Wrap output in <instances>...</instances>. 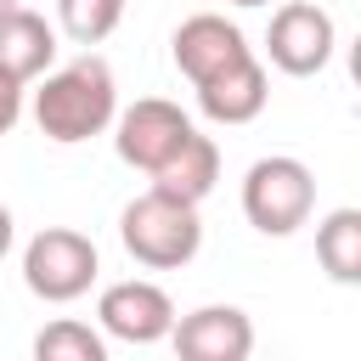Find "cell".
<instances>
[{"instance_id": "d6986e66", "label": "cell", "mask_w": 361, "mask_h": 361, "mask_svg": "<svg viewBox=\"0 0 361 361\" xmlns=\"http://www.w3.org/2000/svg\"><path fill=\"white\" fill-rule=\"evenodd\" d=\"M17 6H23V0H0V17H6V11H17Z\"/></svg>"}, {"instance_id": "ba28073f", "label": "cell", "mask_w": 361, "mask_h": 361, "mask_svg": "<svg viewBox=\"0 0 361 361\" xmlns=\"http://www.w3.org/2000/svg\"><path fill=\"white\" fill-rule=\"evenodd\" d=\"M180 361H248L254 355V322L237 305H197L169 333Z\"/></svg>"}, {"instance_id": "4fadbf2b", "label": "cell", "mask_w": 361, "mask_h": 361, "mask_svg": "<svg viewBox=\"0 0 361 361\" xmlns=\"http://www.w3.org/2000/svg\"><path fill=\"white\" fill-rule=\"evenodd\" d=\"M316 259L338 288H361V209H333L316 226Z\"/></svg>"}, {"instance_id": "9c48e42d", "label": "cell", "mask_w": 361, "mask_h": 361, "mask_svg": "<svg viewBox=\"0 0 361 361\" xmlns=\"http://www.w3.org/2000/svg\"><path fill=\"white\" fill-rule=\"evenodd\" d=\"M169 51H175V68H180L192 85H203V79H214V73L237 68L243 56H254V51H248V39H243V28H237V23H226L220 11H197V17H186V23L175 28Z\"/></svg>"}, {"instance_id": "8992f818", "label": "cell", "mask_w": 361, "mask_h": 361, "mask_svg": "<svg viewBox=\"0 0 361 361\" xmlns=\"http://www.w3.org/2000/svg\"><path fill=\"white\" fill-rule=\"evenodd\" d=\"M192 130H197V124H192L175 102H164V96H141L135 107H124V113L113 118V147H118V158H124L130 169L152 175V169H158Z\"/></svg>"}, {"instance_id": "52a82bcc", "label": "cell", "mask_w": 361, "mask_h": 361, "mask_svg": "<svg viewBox=\"0 0 361 361\" xmlns=\"http://www.w3.org/2000/svg\"><path fill=\"white\" fill-rule=\"evenodd\" d=\"M96 322H102V333L118 338V344H158V338L175 333L180 316H175V299H169L158 282L130 276V282L102 288V299H96Z\"/></svg>"}, {"instance_id": "7c38bea8", "label": "cell", "mask_w": 361, "mask_h": 361, "mask_svg": "<svg viewBox=\"0 0 361 361\" xmlns=\"http://www.w3.org/2000/svg\"><path fill=\"white\" fill-rule=\"evenodd\" d=\"M214 180H220V147L209 135H197V130L152 169V186L169 192V197H180V203H203L214 192Z\"/></svg>"}, {"instance_id": "2e32d148", "label": "cell", "mask_w": 361, "mask_h": 361, "mask_svg": "<svg viewBox=\"0 0 361 361\" xmlns=\"http://www.w3.org/2000/svg\"><path fill=\"white\" fill-rule=\"evenodd\" d=\"M23 79H11L6 68H0V135H11L17 130V118H23Z\"/></svg>"}, {"instance_id": "ffe728a7", "label": "cell", "mask_w": 361, "mask_h": 361, "mask_svg": "<svg viewBox=\"0 0 361 361\" xmlns=\"http://www.w3.org/2000/svg\"><path fill=\"white\" fill-rule=\"evenodd\" d=\"M231 6H271V0H231Z\"/></svg>"}, {"instance_id": "30bf717a", "label": "cell", "mask_w": 361, "mask_h": 361, "mask_svg": "<svg viewBox=\"0 0 361 361\" xmlns=\"http://www.w3.org/2000/svg\"><path fill=\"white\" fill-rule=\"evenodd\" d=\"M192 90H197V107H203L214 124H248V118H259L265 102H271V79H265V62H259V56H243L237 68H226V73L192 85Z\"/></svg>"}, {"instance_id": "5bb4252c", "label": "cell", "mask_w": 361, "mask_h": 361, "mask_svg": "<svg viewBox=\"0 0 361 361\" xmlns=\"http://www.w3.org/2000/svg\"><path fill=\"white\" fill-rule=\"evenodd\" d=\"M34 355H39V361H107V338H102L96 327H85V322L62 316V322L39 327Z\"/></svg>"}, {"instance_id": "5b68a950", "label": "cell", "mask_w": 361, "mask_h": 361, "mask_svg": "<svg viewBox=\"0 0 361 361\" xmlns=\"http://www.w3.org/2000/svg\"><path fill=\"white\" fill-rule=\"evenodd\" d=\"M333 17L310 0H288L276 17H271V34H265V56L271 68H282L288 79H310L333 62Z\"/></svg>"}, {"instance_id": "7a4b0ae2", "label": "cell", "mask_w": 361, "mask_h": 361, "mask_svg": "<svg viewBox=\"0 0 361 361\" xmlns=\"http://www.w3.org/2000/svg\"><path fill=\"white\" fill-rule=\"evenodd\" d=\"M118 237H124V248H130L135 265H147V271H180L203 248V220H197V203H180V197L147 186L135 203H124Z\"/></svg>"}, {"instance_id": "277c9868", "label": "cell", "mask_w": 361, "mask_h": 361, "mask_svg": "<svg viewBox=\"0 0 361 361\" xmlns=\"http://www.w3.org/2000/svg\"><path fill=\"white\" fill-rule=\"evenodd\" d=\"M96 271H102L96 243H90L85 231H73V226H45V231H34L28 248H23V282H28V293L45 299V305H73V299H85L90 282H96Z\"/></svg>"}, {"instance_id": "8fae6325", "label": "cell", "mask_w": 361, "mask_h": 361, "mask_svg": "<svg viewBox=\"0 0 361 361\" xmlns=\"http://www.w3.org/2000/svg\"><path fill=\"white\" fill-rule=\"evenodd\" d=\"M51 62H56V28H51L39 11H28V6L6 11V17H0V68H6L11 79L34 85Z\"/></svg>"}, {"instance_id": "ac0fdd59", "label": "cell", "mask_w": 361, "mask_h": 361, "mask_svg": "<svg viewBox=\"0 0 361 361\" xmlns=\"http://www.w3.org/2000/svg\"><path fill=\"white\" fill-rule=\"evenodd\" d=\"M350 79L361 85V34H355V45H350Z\"/></svg>"}, {"instance_id": "e0dca14e", "label": "cell", "mask_w": 361, "mask_h": 361, "mask_svg": "<svg viewBox=\"0 0 361 361\" xmlns=\"http://www.w3.org/2000/svg\"><path fill=\"white\" fill-rule=\"evenodd\" d=\"M11 237H17V220H11V209L0 203V259L11 254Z\"/></svg>"}, {"instance_id": "9a60e30c", "label": "cell", "mask_w": 361, "mask_h": 361, "mask_svg": "<svg viewBox=\"0 0 361 361\" xmlns=\"http://www.w3.org/2000/svg\"><path fill=\"white\" fill-rule=\"evenodd\" d=\"M56 23L73 45H102L124 23V0H56Z\"/></svg>"}, {"instance_id": "3957f363", "label": "cell", "mask_w": 361, "mask_h": 361, "mask_svg": "<svg viewBox=\"0 0 361 361\" xmlns=\"http://www.w3.org/2000/svg\"><path fill=\"white\" fill-rule=\"evenodd\" d=\"M316 209V175L305 158L271 152L243 175V214L259 237H293Z\"/></svg>"}, {"instance_id": "6da1fadb", "label": "cell", "mask_w": 361, "mask_h": 361, "mask_svg": "<svg viewBox=\"0 0 361 361\" xmlns=\"http://www.w3.org/2000/svg\"><path fill=\"white\" fill-rule=\"evenodd\" d=\"M113 118H118V85H113V68H107L96 51L73 56V62L56 68V73H39L34 124H39L45 141L73 147V141L102 135Z\"/></svg>"}]
</instances>
